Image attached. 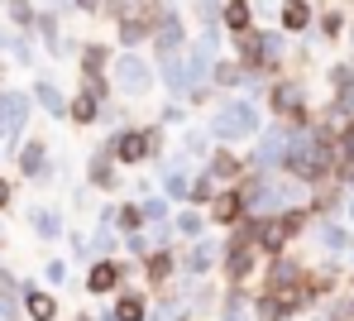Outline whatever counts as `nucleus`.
Returning <instances> with one entry per match:
<instances>
[{
    "instance_id": "7",
    "label": "nucleus",
    "mask_w": 354,
    "mask_h": 321,
    "mask_svg": "<svg viewBox=\"0 0 354 321\" xmlns=\"http://www.w3.org/2000/svg\"><path fill=\"white\" fill-rule=\"evenodd\" d=\"M29 317L48 321V317H53V297H44V293H34V297H29Z\"/></svg>"
},
{
    "instance_id": "12",
    "label": "nucleus",
    "mask_w": 354,
    "mask_h": 321,
    "mask_svg": "<svg viewBox=\"0 0 354 321\" xmlns=\"http://www.w3.org/2000/svg\"><path fill=\"white\" fill-rule=\"evenodd\" d=\"M72 116H77V120H91V101H86V96H82V101H77V106H72Z\"/></svg>"
},
{
    "instance_id": "1",
    "label": "nucleus",
    "mask_w": 354,
    "mask_h": 321,
    "mask_svg": "<svg viewBox=\"0 0 354 321\" xmlns=\"http://www.w3.org/2000/svg\"><path fill=\"white\" fill-rule=\"evenodd\" d=\"M115 283H120V268H115V264H96V268H91V288H96V293H111Z\"/></svg>"
},
{
    "instance_id": "3",
    "label": "nucleus",
    "mask_w": 354,
    "mask_h": 321,
    "mask_svg": "<svg viewBox=\"0 0 354 321\" xmlns=\"http://www.w3.org/2000/svg\"><path fill=\"white\" fill-rule=\"evenodd\" d=\"M144 149H149V134H124L120 139V154L134 163V158H144Z\"/></svg>"
},
{
    "instance_id": "8",
    "label": "nucleus",
    "mask_w": 354,
    "mask_h": 321,
    "mask_svg": "<svg viewBox=\"0 0 354 321\" xmlns=\"http://www.w3.org/2000/svg\"><path fill=\"white\" fill-rule=\"evenodd\" d=\"M283 19H288V29H301V24H306V5H301V0H292Z\"/></svg>"
},
{
    "instance_id": "4",
    "label": "nucleus",
    "mask_w": 354,
    "mask_h": 321,
    "mask_svg": "<svg viewBox=\"0 0 354 321\" xmlns=\"http://www.w3.org/2000/svg\"><path fill=\"white\" fill-rule=\"evenodd\" d=\"M249 264H254V245L244 240L235 255H230V273H235V278H244V273H249Z\"/></svg>"
},
{
    "instance_id": "9",
    "label": "nucleus",
    "mask_w": 354,
    "mask_h": 321,
    "mask_svg": "<svg viewBox=\"0 0 354 321\" xmlns=\"http://www.w3.org/2000/svg\"><path fill=\"white\" fill-rule=\"evenodd\" d=\"M225 19H230L235 29H244V24H249V10H244L239 0H230V10H225Z\"/></svg>"
},
{
    "instance_id": "6",
    "label": "nucleus",
    "mask_w": 354,
    "mask_h": 321,
    "mask_svg": "<svg viewBox=\"0 0 354 321\" xmlns=\"http://www.w3.org/2000/svg\"><path fill=\"white\" fill-rule=\"evenodd\" d=\"M235 216H239V196L225 192L221 201H216V221H235Z\"/></svg>"
},
{
    "instance_id": "2",
    "label": "nucleus",
    "mask_w": 354,
    "mask_h": 321,
    "mask_svg": "<svg viewBox=\"0 0 354 321\" xmlns=\"http://www.w3.org/2000/svg\"><path fill=\"white\" fill-rule=\"evenodd\" d=\"M221 129H225V134H244V129H249V111H244V106L225 111V116H221Z\"/></svg>"
},
{
    "instance_id": "5",
    "label": "nucleus",
    "mask_w": 354,
    "mask_h": 321,
    "mask_svg": "<svg viewBox=\"0 0 354 321\" xmlns=\"http://www.w3.org/2000/svg\"><path fill=\"white\" fill-rule=\"evenodd\" d=\"M115 317L120 321H144V302H139V297H120Z\"/></svg>"
},
{
    "instance_id": "11",
    "label": "nucleus",
    "mask_w": 354,
    "mask_h": 321,
    "mask_svg": "<svg viewBox=\"0 0 354 321\" xmlns=\"http://www.w3.org/2000/svg\"><path fill=\"white\" fill-rule=\"evenodd\" d=\"M24 168H29V173H39V168H44V149H39V144L24 154Z\"/></svg>"
},
{
    "instance_id": "13",
    "label": "nucleus",
    "mask_w": 354,
    "mask_h": 321,
    "mask_svg": "<svg viewBox=\"0 0 354 321\" xmlns=\"http://www.w3.org/2000/svg\"><path fill=\"white\" fill-rule=\"evenodd\" d=\"M5 196H10V187H5V183H0V206H5Z\"/></svg>"
},
{
    "instance_id": "10",
    "label": "nucleus",
    "mask_w": 354,
    "mask_h": 321,
    "mask_svg": "<svg viewBox=\"0 0 354 321\" xmlns=\"http://www.w3.org/2000/svg\"><path fill=\"white\" fill-rule=\"evenodd\" d=\"M149 278L158 283V278H168V255H153L149 259Z\"/></svg>"
}]
</instances>
